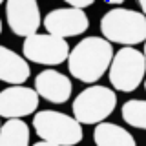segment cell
<instances>
[{"instance_id":"obj_1","label":"cell","mask_w":146,"mask_h":146,"mask_svg":"<svg viewBox=\"0 0 146 146\" xmlns=\"http://www.w3.org/2000/svg\"><path fill=\"white\" fill-rule=\"evenodd\" d=\"M113 55V46L104 36H86L70 51L68 70L73 79L93 84L108 73Z\"/></svg>"},{"instance_id":"obj_2","label":"cell","mask_w":146,"mask_h":146,"mask_svg":"<svg viewBox=\"0 0 146 146\" xmlns=\"http://www.w3.org/2000/svg\"><path fill=\"white\" fill-rule=\"evenodd\" d=\"M100 33L111 44L131 46L146 42V15L135 9L113 7L100 18Z\"/></svg>"},{"instance_id":"obj_3","label":"cell","mask_w":146,"mask_h":146,"mask_svg":"<svg viewBox=\"0 0 146 146\" xmlns=\"http://www.w3.org/2000/svg\"><path fill=\"white\" fill-rule=\"evenodd\" d=\"M33 130L40 141L57 146H75L82 141V124L73 115L55 110H40L33 117Z\"/></svg>"},{"instance_id":"obj_4","label":"cell","mask_w":146,"mask_h":146,"mask_svg":"<svg viewBox=\"0 0 146 146\" xmlns=\"http://www.w3.org/2000/svg\"><path fill=\"white\" fill-rule=\"evenodd\" d=\"M117 106L115 90L100 84H93L82 90L71 102L73 117L80 124H99L113 113Z\"/></svg>"},{"instance_id":"obj_5","label":"cell","mask_w":146,"mask_h":146,"mask_svg":"<svg viewBox=\"0 0 146 146\" xmlns=\"http://www.w3.org/2000/svg\"><path fill=\"white\" fill-rule=\"evenodd\" d=\"M110 84L113 90L122 93H131L144 82L146 77V57L143 51L124 46L113 55L108 70Z\"/></svg>"},{"instance_id":"obj_6","label":"cell","mask_w":146,"mask_h":146,"mask_svg":"<svg viewBox=\"0 0 146 146\" xmlns=\"http://www.w3.org/2000/svg\"><path fill=\"white\" fill-rule=\"evenodd\" d=\"M70 51L71 49L66 38L51 33H35L26 36L22 44V55L26 60L44 66H60L62 62H68Z\"/></svg>"},{"instance_id":"obj_7","label":"cell","mask_w":146,"mask_h":146,"mask_svg":"<svg viewBox=\"0 0 146 146\" xmlns=\"http://www.w3.org/2000/svg\"><path fill=\"white\" fill-rule=\"evenodd\" d=\"M7 26L17 36H31L38 33L42 15L36 0H6Z\"/></svg>"},{"instance_id":"obj_8","label":"cell","mask_w":146,"mask_h":146,"mask_svg":"<svg viewBox=\"0 0 146 146\" xmlns=\"http://www.w3.org/2000/svg\"><path fill=\"white\" fill-rule=\"evenodd\" d=\"M88 27H90V18L84 13V9L57 7L51 9L44 17V29L55 36H60V38L79 36L86 33Z\"/></svg>"},{"instance_id":"obj_9","label":"cell","mask_w":146,"mask_h":146,"mask_svg":"<svg viewBox=\"0 0 146 146\" xmlns=\"http://www.w3.org/2000/svg\"><path fill=\"white\" fill-rule=\"evenodd\" d=\"M38 93L35 88H27L24 84L9 86L0 91V117L4 119H22L36 113L38 108Z\"/></svg>"},{"instance_id":"obj_10","label":"cell","mask_w":146,"mask_h":146,"mask_svg":"<svg viewBox=\"0 0 146 146\" xmlns=\"http://www.w3.org/2000/svg\"><path fill=\"white\" fill-rule=\"evenodd\" d=\"M35 91L40 99L51 104L68 102L73 91L71 79L57 70H44L35 77Z\"/></svg>"},{"instance_id":"obj_11","label":"cell","mask_w":146,"mask_h":146,"mask_svg":"<svg viewBox=\"0 0 146 146\" xmlns=\"http://www.w3.org/2000/svg\"><path fill=\"white\" fill-rule=\"evenodd\" d=\"M31 75L29 62L24 58V55L0 44V80L7 82L11 86L24 84Z\"/></svg>"},{"instance_id":"obj_12","label":"cell","mask_w":146,"mask_h":146,"mask_svg":"<svg viewBox=\"0 0 146 146\" xmlns=\"http://www.w3.org/2000/svg\"><path fill=\"white\" fill-rule=\"evenodd\" d=\"M95 146H137L133 135L115 122H99L93 130Z\"/></svg>"},{"instance_id":"obj_13","label":"cell","mask_w":146,"mask_h":146,"mask_svg":"<svg viewBox=\"0 0 146 146\" xmlns=\"http://www.w3.org/2000/svg\"><path fill=\"white\" fill-rule=\"evenodd\" d=\"M0 146H29V126L22 119H9L0 128Z\"/></svg>"},{"instance_id":"obj_14","label":"cell","mask_w":146,"mask_h":146,"mask_svg":"<svg viewBox=\"0 0 146 146\" xmlns=\"http://www.w3.org/2000/svg\"><path fill=\"white\" fill-rule=\"evenodd\" d=\"M121 115L128 126L137 128V130H146V100L144 99L126 100L121 108Z\"/></svg>"},{"instance_id":"obj_15","label":"cell","mask_w":146,"mask_h":146,"mask_svg":"<svg viewBox=\"0 0 146 146\" xmlns=\"http://www.w3.org/2000/svg\"><path fill=\"white\" fill-rule=\"evenodd\" d=\"M70 7H77V9H86L90 6H93L95 0H64Z\"/></svg>"},{"instance_id":"obj_16","label":"cell","mask_w":146,"mask_h":146,"mask_svg":"<svg viewBox=\"0 0 146 146\" xmlns=\"http://www.w3.org/2000/svg\"><path fill=\"white\" fill-rule=\"evenodd\" d=\"M137 4H139V7H141V13L146 15V0H137Z\"/></svg>"},{"instance_id":"obj_17","label":"cell","mask_w":146,"mask_h":146,"mask_svg":"<svg viewBox=\"0 0 146 146\" xmlns=\"http://www.w3.org/2000/svg\"><path fill=\"white\" fill-rule=\"evenodd\" d=\"M31 146H57V144H51V143H46V141H38V143L31 144Z\"/></svg>"},{"instance_id":"obj_18","label":"cell","mask_w":146,"mask_h":146,"mask_svg":"<svg viewBox=\"0 0 146 146\" xmlns=\"http://www.w3.org/2000/svg\"><path fill=\"white\" fill-rule=\"evenodd\" d=\"M143 53H144V57H146V42H144V49H143Z\"/></svg>"},{"instance_id":"obj_19","label":"cell","mask_w":146,"mask_h":146,"mask_svg":"<svg viewBox=\"0 0 146 146\" xmlns=\"http://www.w3.org/2000/svg\"><path fill=\"white\" fill-rule=\"evenodd\" d=\"M0 35H2V20H0Z\"/></svg>"},{"instance_id":"obj_20","label":"cell","mask_w":146,"mask_h":146,"mask_svg":"<svg viewBox=\"0 0 146 146\" xmlns=\"http://www.w3.org/2000/svg\"><path fill=\"white\" fill-rule=\"evenodd\" d=\"M4 2H6V0H0V6H2V4H4Z\"/></svg>"},{"instance_id":"obj_21","label":"cell","mask_w":146,"mask_h":146,"mask_svg":"<svg viewBox=\"0 0 146 146\" xmlns=\"http://www.w3.org/2000/svg\"><path fill=\"white\" fill-rule=\"evenodd\" d=\"M144 91H146V79H144Z\"/></svg>"},{"instance_id":"obj_22","label":"cell","mask_w":146,"mask_h":146,"mask_svg":"<svg viewBox=\"0 0 146 146\" xmlns=\"http://www.w3.org/2000/svg\"><path fill=\"white\" fill-rule=\"evenodd\" d=\"M0 128H2V124H0Z\"/></svg>"}]
</instances>
